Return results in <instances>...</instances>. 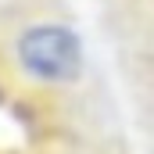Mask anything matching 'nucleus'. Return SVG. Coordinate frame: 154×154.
I'll return each instance as SVG.
<instances>
[{
    "label": "nucleus",
    "mask_w": 154,
    "mask_h": 154,
    "mask_svg": "<svg viewBox=\"0 0 154 154\" xmlns=\"http://www.w3.org/2000/svg\"><path fill=\"white\" fill-rule=\"evenodd\" d=\"M14 61L32 82L68 86L82 75V39L65 22H32L14 36Z\"/></svg>",
    "instance_id": "nucleus-1"
}]
</instances>
